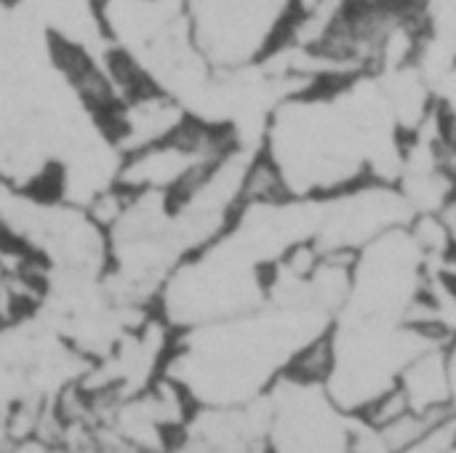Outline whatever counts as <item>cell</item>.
Listing matches in <instances>:
<instances>
[{"label":"cell","instance_id":"obj_1","mask_svg":"<svg viewBox=\"0 0 456 453\" xmlns=\"http://www.w3.org/2000/svg\"><path fill=\"white\" fill-rule=\"evenodd\" d=\"M267 280L270 267L224 232L176 264L158 296V312L176 334L230 320L267 302Z\"/></svg>","mask_w":456,"mask_h":453},{"label":"cell","instance_id":"obj_2","mask_svg":"<svg viewBox=\"0 0 456 453\" xmlns=\"http://www.w3.org/2000/svg\"><path fill=\"white\" fill-rule=\"evenodd\" d=\"M329 342L331 368L323 387L345 414L358 417L398 384L417 352L438 339L403 320L347 318L339 331H329Z\"/></svg>","mask_w":456,"mask_h":453},{"label":"cell","instance_id":"obj_3","mask_svg":"<svg viewBox=\"0 0 456 453\" xmlns=\"http://www.w3.org/2000/svg\"><path fill=\"white\" fill-rule=\"evenodd\" d=\"M428 254L409 227L393 230L353 259V283L345 304L347 318L403 320L428 280Z\"/></svg>","mask_w":456,"mask_h":453},{"label":"cell","instance_id":"obj_4","mask_svg":"<svg viewBox=\"0 0 456 453\" xmlns=\"http://www.w3.org/2000/svg\"><path fill=\"white\" fill-rule=\"evenodd\" d=\"M235 144L230 128L190 117L171 136L123 155L115 184L134 195L174 200Z\"/></svg>","mask_w":456,"mask_h":453},{"label":"cell","instance_id":"obj_5","mask_svg":"<svg viewBox=\"0 0 456 453\" xmlns=\"http://www.w3.org/2000/svg\"><path fill=\"white\" fill-rule=\"evenodd\" d=\"M414 211L398 184L366 179L345 192L323 198L315 243L323 251L355 256L377 238L409 227Z\"/></svg>","mask_w":456,"mask_h":453},{"label":"cell","instance_id":"obj_6","mask_svg":"<svg viewBox=\"0 0 456 453\" xmlns=\"http://www.w3.org/2000/svg\"><path fill=\"white\" fill-rule=\"evenodd\" d=\"M398 390L409 409L422 417H441L452 411V368L449 344L433 342L417 352L398 379Z\"/></svg>","mask_w":456,"mask_h":453},{"label":"cell","instance_id":"obj_7","mask_svg":"<svg viewBox=\"0 0 456 453\" xmlns=\"http://www.w3.org/2000/svg\"><path fill=\"white\" fill-rule=\"evenodd\" d=\"M449 368H452V411L456 414V344H449Z\"/></svg>","mask_w":456,"mask_h":453},{"label":"cell","instance_id":"obj_8","mask_svg":"<svg viewBox=\"0 0 456 453\" xmlns=\"http://www.w3.org/2000/svg\"><path fill=\"white\" fill-rule=\"evenodd\" d=\"M444 219H446V224H449V232H452V240H454L456 246V198L444 208Z\"/></svg>","mask_w":456,"mask_h":453}]
</instances>
